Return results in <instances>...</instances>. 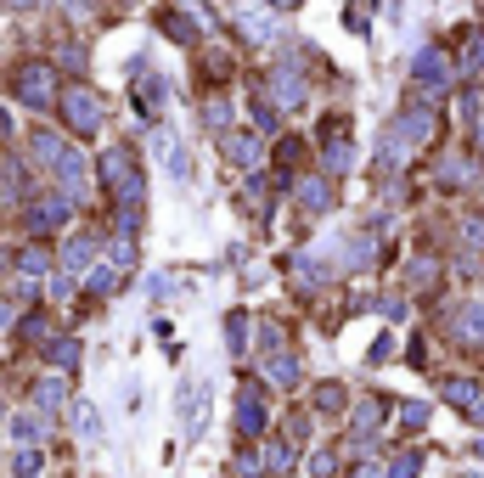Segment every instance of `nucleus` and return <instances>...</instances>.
<instances>
[{"instance_id":"obj_15","label":"nucleus","mask_w":484,"mask_h":478,"mask_svg":"<svg viewBox=\"0 0 484 478\" xmlns=\"http://www.w3.org/2000/svg\"><path fill=\"white\" fill-rule=\"evenodd\" d=\"M203 124L214 136H225V130H232V102H225V96H209V102H203Z\"/></svg>"},{"instance_id":"obj_1","label":"nucleus","mask_w":484,"mask_h":478,"mask_svg":"<svg viewBox=\"0 0 484 478\" xmlns=\"http://www.w3.org/2000/svg\"><path fill=\"white\" fill-rule=\"evenodd\" d=\"M57 107H62V124H68L74 136H96V130H102V96H96V90H85V85H68Z\"/></svg>"},{"instance_id":"obj_20","label":"nucleus","mask_w":484,"mask_h":478,"mask_svg":"<svg viewBox=\"0 0 484 478\" xmlns=\"http://www.w3.org/2000/svg\"><path fill=\"white\" fill-rule=\"evenodd\" d=\"M383 422V400H361L355 405V433H372Z\"/></svg>"},{"instance_id":"obj_31","label":"nucleus","mask_w":484,"mask_h":478,"mask_svg":"<svg viewBox=\"0 0 484 478\" xmlns=\"http://www.w3.org/2000/svg\"><path fill=\"white\" fill-rule=\"evenodd\" d=\"M389 355H395V338H377V343H372V366H377V361H389Z\"/></svg>"},{"instance_id":"obj_4","label":"nucleus","mask_w":484,"mask_h":478,"mask_svg":"<svg viewBox=\"0 0 484 478\" xmlns=\"http://www.w3.org/2000/svg\"><path fill=\"white\" fill-rule=\"evenodd\" d=\"M411 74H417V85H428V90H450V56L439 51V46H423L417 51V62H411Z\"/></svg>"},{"instance_id":"obj_27","label":"nucleus","mask_w":484,"mask_h":478,"mask_svg":"<svg viewBox=\"0 0 484 478\" xmlns=\"http://www.w3.org/2000/svg\"><path fill=\"white\" fill-rule=\"evenodd\" d=\"M74 361H79V349H74V338H57V343H51V366H62V371H68Z\"/></svg>"},{"instance_id":"obj_30","label":"nucleus","mask_w":484,"mask_h":478,"mask_svg":"<svg viewBox=\"0 0 484 478\" xmlns=\"http://www.w3.org/2000/svg\"><path fill=\"white\" fill-rule=\"evenodd\" d=\"M62 6H68V17H74V23H85V17L96 12V0H62Z\"/></svg>"},{"instance_id":"obj_23","label":"nucleus","mask_w":484,"mask_h":478,"mask_svg":"<svg viewBox=\"0 0 484 478\" xmlns=\"http://www.w3.org/2000/svg\"><path fill=\"white\" fill-rule=\"evenodd\" d=\"M118 265H90V293H113V287H118Z\"/></svg>"},{"instance_id":"obj_7","label":"nucleus","mask_w":484,"mask_h":478,"mask_svg":"<svg viewBox=\"0 0 484 478\" xmlns=\"http://www.w3.org/2000/svg\"><path fill=\"white\" fill-rule=\"evenodd\" d=\"M304 96H310V85L299 79V68H276L271 74V102L276 107H304Z\"/></svg>"},{"instance_id":"obj_18","label":"nucleus","mask_w":484,"mask_h":478,"mask_svg":"<svg viewBox=\"0 0 484 478\" xmlns=\"http://www.w3.org/2000/svg\"><path fill=\"white\" fill-rule=\"evenodd\" d=\"M423 473V451H400L389 467H383V478H417Z\"/></svg>"},{"instance_id":"obj_22","label":"nucleus","mask_w":484,"mask_h":478,"mask_svg":"<svg viewBox=\"0 0 484 478\" xmlns=\"http://www.w3.org/2000/svg\"><path fill=\"white\" fill-rule=\"evenodd\" d=\"M265 377H271V382H282V389H293V382H299V361H287V355H276V361L265 366Z\"/></svg>"},{"instance_id":"obj_24","label":"nucleus","mask_w":484,"mask_h":478,"mask_svg":"<svg viewBox=\"0 0 484 478\" xmlns=\"http://www.w3.org/2000/svg\"><path fill=\"white\" fill-rule=\"evenodd\" d=\"M102 259H108V265H118V270H136V248L118 237V242H108V253H102Z\"/></svg>"},{"instance_id":"obj_3","label":"nucleus","mask_w":484,"mask_h":478,"mask_svg":"<svg viewBox=\"0 0 484 478\" xmlns=\"http://www.w3.org/2000/svg\"><path fill=\"white\" fill-rule=\"evenodd\" d=\"M232 17H237V28H242V40H253V46L276 40V17L260 6V0H237V6H232Z\"/></svg>"},{"instance_id":"obj_13","label":"nucleus","mask_w":484,"mask_h":478,"mask_svg":"<svg viewBox=\"0 0 484 478\" xmlns=\"http://www.w3.org/2000/svg\"><path fill=\"white\" fill-rule=\"evenodd\" d=\"M96 259H102V248H96V237H74V242H68V259H62V265H68V270H90Z\"/></svg>"},{"instance_id":"obj_12","label":"nucleus","mask_w":484,"mask_h":478,"mask_svg":"<svg viewBox=\"0 0 484 478\" xmlns=\"http://www.w3.org/2000/svg\"><path fill=\"white\" fill-rule=\"evenodd\" d=\"M299 203H304L310 214H327V208H333V186L321 180V175H315V180H304V186H299Z\"/></svg>"},{"instance_id":"obj_6","label":"nucleus","mask_w":484,"mask_h":478,"mask_svg":"<svg viewBox=\"0 0 484 478\" xmlns=\"http://www.w3.org/2000/svg\"><path fill=\"white\" fill-rule=\"evenodd\" d=\"M450 332H457L462 349H484V299H468L457 310V321H450Z\"/></svg>"},{"instance_id":"obj_11","label":"nucleus","mask_w":484,"mask_h":478,"mask_svg":"<svg viewBox=\"0 0 484 478\" xmlns=\"http://www.w3.org/2000/svg\"><path fill=\"white\" fill-rule=\"evenodd\" d=\"M220 147H225V158H232L237 169H253V158H260V141L253 136H220Z\"/></svg>"},{"instance_id":"obj_19","label":"nucleus","mask_w":484,"mask_h":478,"mask_svg":"<svg viewBox=\"0 0 484 478\" xmlns=\"http://www.w3.org/2000/svg\"><path fill=\"white\" fill-rule=\"evenodd\" d=\"M12 433H17V444H35V439H46V417H35V411H23V417L12 422Z\"/></svg>"},{"instance_id":"obj_10","label":"nucleus","mask_w":484,"mask_h":478,"mask_svg":"<svg viewBox=\"0 0 484 478\" xmlns=\"http://www.w3.org/2000/svg\"><path fill=\"white\" fill-rule=\"evenodd\" d=\"M62 219H68V198H46V203H35L28 226H35V231H57Z\"/></svg>"},{"instance_id":"obj_14","label":"nucleus","mask_w":484,"mask_h":478,"mask_svg":"<svg viewBox=\"0 0 484 478\" xmlns=\"http://www.w3.org/2000/svg\"><path fill=\"white\" fill-rule=\"evenodd\" d=\"M191 23H198V17H191L186 6H175V12H164V35H175L180 46H191V40H198V28H191Z\"/></svg>"},{"instance_id":"obj_21","label":"nucleus","mask_w":484,"mask_h":478,"mask_svg":"<svg viewBox=\"0 0 484 478\" xmlns=\"http://www.w3.org/2000/svg\"><path fill=\"white\" fill-rule=\"evenodd\" d=\"M74 428H79V439H90V444L102 439V417H96L90 405H74Z\"/></svg>"},{"instance_id":"obj_8","label":"nucleus","mask_w":484,"mask_h":478,"mask_svg":"<svg viewBox=\"0 0 484 478\" xmlns=\"http://www.w3.org/2000/svg\"><path fill=\"white\" fill-rule=\"evenodd\" d=\"M445 400L457 405V411H468L473 422H484V382H468V377H457V382H445Z\"/></svg>"},{"instance_id":"obj_29","label":"nucleus","mask_w":484,"mask_h":478,"mask_svg":"<svg viewBox=\"0 0 484 478\" xmlns=\"http://www.w3.org/2000/svg\"><path fill=\"white\" fill-rule=\"evenodd\" d=\"M400 422H406V428H423V422H428V405H417V400L400 405Z\"/></svg>"},{"instance_id":"obj_35","label":"nucleus","mask_w":484,"mask_h":478,"mask_svg":"<svg viewBox=\"0 0 484 478\" xmlns=\"http://www.w3.org/2000/svg\"><path fill=\"white\" fill-rule=\"evenodd\" d=\"M473 451H479V456H484V439H479V444H473Z\"/></svg>"},{"instance_id":"obj_33","label":"nucleus","mask_w":484,"mask_h":478,"mask_svg":"<svg viewBox=\"0 0 484 478\" xmlns=\"http://www.w3.org/2000/svg\"><path fill=\"white\" fill-rule=\"evenodd\" d=\"M271 6H282V12H293V6H299V0H271Z\"/></svg>"},{"instance_id":"obj_34","label":"nucleus","mask_w":484,"mask_h":478,"mask_svg":"<svg viewBox=\"0 0 484 478\" xmlns=\"http://www.w3.org/2000/svg\"><path fill=\"white\" fill-rule=\"evenodd\" d=\"M6 321H12V310H6V304H0V327H6Z\"/></svg>"},{"instance_id":"obj_25","label":"nucleus","mask_w":484,"mask_h":478,"mask_svg":"<svg viewBox=\"0 0 484 478\" xmlns=\"http://www.w3.org/2000/svg\"><path fill=\"white\" fill-rule=\"evenodd\" d=\"M17 270H23V281H35V276H46V270H51V259H46L40 248H28L23 259H17Z\"/></svg>"},{"instance_id":"obj_28","label":"nucleus","mask_w":484,"mask_h":478,"mask_svg":"<svg viewBox=\"0 0 484 478\" xmlns=\"http://www.w3.org/2000/svg\"><path fill=\"white\" fill-rule=\"evenodd\" d=\"M315 405H321V411H338V405H344V389H338V382H321Z\"/></svg>"},{"instance_id":"obj_2","label":"nucleus","mask_w":484,"mask_h":478,"mask_svg":"<svg viewBox=\"0 0 484 478\" xmlns=\"http://www.w3.org/2000/svg\"><path fill=\"white\" fill-rule=\"evenodd\" d=\"M17 96H23V107H57V68H46V62H28V68H17Z\"/></svg>"},{"instance_id":"obj_5","label":"nucleus","mask_w":484,"mask_h":478,"mask_svg":"<svg viewBox=\"0 0 484 478\" xmlns=\"http://www.w3.org/2000/svg\"><path fill=\"white\" fill-rule=\"evenodd\" d=\"M203 411H209V382H186V394H180V433L186 439H198L203 433Z\"/></svg>"},{"instance_id":"obj_36","label":"nucleus","mask_w":484,"mask_h":478,"mask_svg":"<svg viewBox=\"0 0 484 478\" xmlns=\"http://www.w3.org/2000/svg\"><path fill=\"white\" fill-rule=\"evenodd\" d=\"M457 478H473V473H457Z\"/></svg>"},{"instance_id":"obj_9","label":"nucleus","mask_w":484,"mask_h":478,"mask_svg":"<svg viewBox=\"0 0 484 478\" xmlns=\"http://www.w3.org/2000/svg\"><path fill=\"white\" fill-rule=\"evenodd\" d=\"M237 428L248 439L265 433V400H260V389H242V400H237Z\"/></svg>"},{"instance_id":"obj_16","label":"nucleus","mask_w":484,"mask_h":478,"mask_svg":"<svg viewBox=\"0 0 484 478\" xmlns=\"http://www.w3.org/2000/svg\"><path fill=\"white\" fill-rule=\"evenodd\" d=\"M46 473V456L35 451V444H23V451L12 456V478H40Z\"/></svg>"},{"instance_id":"obj_32","label":"nucleus","mask_w":484,"mask_h":478,"mask_svg":"<svg viewBox=\"0 0 484 478\" xmlns=\"http://www.w3.org/2000/svg\"><path fill=\"white\" fill-rule=\"evenodd\" d=\"M0 6H6V12H28V6H35V0H0Z\"/></svg>"},{"instance_id":"obj_26","label":"nucleus","mask_w":484,"mask_h":478,"mask_svg":"<svg viewBox=\"0 0 484 478\" xmlns=\"http://www.w3.org/2000/svg\"><path fill=\"white\" fill-rule=\"evenodd\" d=\"M35 405H40V411L62 405V377H46V382H40V389H35Z\"/></svg>"},{"instance_id":"obj_17","label":"nucleus","mask_w":484,"mask_h":478,"mask_svg":"<svg viewBox=\"0 0 484 478\" xmlns=\"http://www.w3.org/2000/svg\"><path fill=\"white\" fill-rule=\"evenodd\" d=\"M28 147H35V158H46V169H57V164H62V152H68L51 130H35V141H28Z\"/></svg>"}]
</instances>
